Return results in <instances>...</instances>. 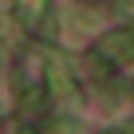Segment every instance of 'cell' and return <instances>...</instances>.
<instances>
[{"label":"cell","mask_w":134,"mask_h":134,"mask_svg":"<svg viewBox=\"0 0 134 134\" xmlns=\"http://www.w3.org/2000/svg\"><path fill=\"white\" fill-rule=\"evenodd\" d=\"M43 75H47V83H51V95H55V99H75V79L67 75V67H63L55 55H47Z\"/></svg>","instance_id":"2"},{"label":"cell","mask_w":134,"mask_h":134,"mask_svg":"<svg viewBox=\"0 0 134 134\" xmlns=\"http://www.w3.org/2000/svg\"><path fill=\"white\" fill-rule=\"evenodd\" d=\"M99 51L107 59H114V63H134V24L110 32L107 40H99Z\"/></svg>","instance_id":"1"},{"label":"cell","mask_w":134,"mask_h":134,"mask_svg":"<svg viewBox=\"0 0 134 134\" xmlns=\"http://www.w3.org/2000/svg\"><path fill=\"white\" fill-rule=\"evenodd\" d=\"M43 8H47V0H12L16 20H20V24H28V28H36V24L43 20Z\"/></svg>","instance_id":"3"}]
</instances>
